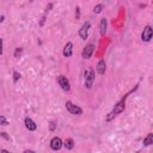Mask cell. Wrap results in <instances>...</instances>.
<instances>
[{"instance_id": "obj_1", "label": "cell", "mask_w": 153, "mask_h": 153, "mask_svg": "<svg viewBox=\"0 0 153 153\" xmlns=\"http://www.w3.org/2000/svg\"><path fill=\"white\" fill-rule=\"evenodd\" d=\"M128 94L129 93H127V94H124V97L120 100V102H117L116 104H115V106H114V109L108 114V116H106V121H111L114 117H116L118 114H121L122 111H124V108H126V99H127V97H128Z\"/></svg>"}, {"instance_id": "obj_2", "label": "cell", "mask_w": 153, "mask_h": 153, "mask_svg": "<svg viewBox=\"0 0 153 153\" xmlns=\"http://www.w3.org/2000/svg\"><path fill=\"white\" fill-rule=\"evenodd\" d=\"M65 105H66V109H67L72 115H81V114H82V109H81L79 105H76V104H74L73 102H71V100H67Z\"/></svg>"}, {"instance_id": "obj_3", "label": "cell", "mask_w": 153, "mask_h": 153, "mask_svg": "<svg viewBox=\"0 0 153 153\" xmlns=\"http://www.w3.org/2000/svg\"><path fill=\"white\" fill-rule=\"evenodd\" d=\"M94 81V71L90 69L85 72V87L86 88H91L92 84Z\"/></svg>"}, {"instance_id": "obj_4", "label": "cell", "mask_w": 153, "mask_h": 153, "mask_svg": "<svg viewBox=\"0 0 153 153\" xmlns=\"http://www.w3.org/2000/svg\"><path fill=\"white\" fill-rule=\"evenodd\" d=\"M57 82H59V85L61 86V88L63 91H69L71 90V84H69V80L67 79V76L59 75L57 76Z\"/></svg>"}, {"instance_id": "obj_5", "label": "cell", "mask_w": 153, "mask_h": 153, "mask_svg": "<svg viewBox=\"0 0 153 153\" xmlns=\"http://www.w3.org/2000/svg\"><path fill=\"white\" fill-rule=\"evenodd\" d=\"M152 36H153V30H152V27H151L149 25L145 26V29H143V31H142V33H141V39H142L143 42H149V41L152 39Z\"/></svg>"}, {"instance_id": "obj_6", "label": "cell", "mask_w": 153, "mask_h": 153, "mask_svg": "<svg viewBox=\"0 0 153 153\" xmlns=\"http://www.w3.org/2000/svg\"><path fill=\"white\" fill-rule=\"evenodd\" d=\"M90 27H91V23H90V22H85V23L82 24V26H81L80 30H79V36L81 37V39H86V38H87Z\"/></svg>"}, {"instance_id": "obj_7", "label": "cell", "mask_w": 153, "mask_h": 153, "mask_svg": "<svg viewBox=\"0 0 153 153\" xmlns=\"http://www.w3.org/2000/svg\"><path fill=\"white\" fill-rule=\"evenodd\" d=\"M62 146H63V142H62V140H61L60 137L55 136V137H53V139L50 140V147H51V149L59 151V149H61Z\"/></svg>"}, {"instance_id": "obj_8", "label": "cell", "mask_w": 153, "mask_h": 153, "mask_svg": "<svg viewBox=\"0 0 153 153\" xmlns=\"http://www.w3.org/2000/svg\"><path fill=\"white\" fill-rule=\"evenodd\" d=\"M93 51H94V45H93L92 43L87 44V45L84 48V50H82V57H84V59H90V57L92 56Z\"/></svg>"}, {"instance_id": "obj_9", "label": "cell", "mask_w": 153, "mask_h": 153, "mask_svg": "<svg viewBox=\"0 0 153 153\" xmlns=\"http://www.w3.org/2000/svg\"><path fill=\"white\" fill-rule=\"evenodd\" d=\"M72 54H73V44H72V42H67L63 48V56L69 57V56H72Z\"/></svg>"}, {"instance_id": "obj_10", "label": "cell", "mask_w": 153, "mask_h": 153, "mask_svg": "<svg viewBox=\"0 0 153 153\" xmlns=\"http://www.w3.org/2000/svg\"><path fill=\"white\" fill-rule=\"evenodd\" d=\"M96 68H97V72H98L100 75H103V74L105 73V69H106V63H105V61H104V60H99Z\"/></svg>"}, {"instance_id": "obj_11", "label": "cell", "mask_w": 153, "mask_h": 153, "mask_svg": "<svg viewBox=\"0 0 153 153\" xmlns=\"http://www.w3.org/2000/svg\"><path fill=\"white\" fill-rule=\"evenodd\" d=\"M25 127H26V129H29V130H31V131L37 129L36 123H35L30 117H26V118H25Z\"/></svg>"}, {"instance_id": "obj_12", "label": "cell", "mask_w": 153, "mask_h": 153, "mask_svg": "<svg viewBox=\"0 0 153 153\" xmlns=\"http://www.w3.org/2000/svg\"><path fill=\"white\" fill-rule=\"evenodd\" d=\"M106 27H108V22H106L105 18H102V19H100V23H99V30H100V35H102V36L105 35Z\"/></svg>"}, {"instance_id": "obj_13", "label": "cell", "mask_w": 153, "mask_h": 153, "mask_svg": "<svg viewBox=\"0 0 153 153\" xmlns=\"http://www.w3.org/2000/svg\"><path fill=\"white\" fill-rule=\"evenodd\" d=\"M63 146H65L67 149H72V148L74 147V140H73V139H71V137L66 139V140H65V142H63Z\"/></svg>"}, {"instance_id": "obj_14", "label": "cell", "mask_w": 153, "mask_h": 153, "mask_svg": "<svg viewBox=\"0 0 153 153\" xmlns=\"http://www.w3.org/2000/svg\"><path fill=\"white\" fill-rule=\"evenodd\" d=\"M153 143V134L149 133L145 139H143V146H149Z\"/></svg>"}, {"instance_id": "obj_15", "label": "cell", "mask_w": 153, "mask_h": 153, "mask_svg": "<svg viewBox=\"0 0 153 153\" xmlns=\"http://www.w3.org/2000/svg\"><path fill=\"white\" fill-rule=\"evenodd\" d=\"M102 11H103V5H102V4L96 5L94 8H93V12H94V13H100Z\"/></svg>"}, {"instance_id": "obj_16", "label": "cell", "mask_w": 153, "mask_h": 153, "mask_svg": "<svg viewBox=\"0 0 153 153\" xmlns=\"http://www.w3.org/2000/svg\"><path fill=\"white\" fill-rule=\"evenodd\" d=\"M7 124H8V121L6 120V117L0 115V126H7Z\"/></svg>"}, {"instance_id": "obj_17", "label": "cell", "mask_w": 153, "mask_h": 153, "mask_svg": "<svg viewBox=\"0 0 153 153\" xmlns=\"http://www.w3.org/2000/svg\"><path fill=\"white\" fill-rule=\"evenodd\" d=\"M19 79H20V74L18 72H13V81L17 82Z\"/></svg>"}, {"instance_id": "obj_18", "label": "cell", "mask_w": 153, "mask_h": 153, "mask_svg": "<svg viewBox=\"0 0 153 153\" xmlns=\"http://www.w3.org/2000/svg\"><path fill=\"white\" fill-rule=\"evenodd\" d=\"M22 51H23V49H22V48H17V49H16V51H14V57H19V55L22 54Z\"/></svg>"}, {"instance_id": "obj_19", "label": "cell", "mask_w": 153, "mask_h": 153, "mask_svg": "<svg viewBox=\"0 0 153 153\" xmlns=\"http://www.w3.org/2000/svg\"><path fill=\"white\" fill-rule=\"evenodd\" d=\"M79 17H80V8L75 7V19H79Z\"/></svg>"}, {"instance_id": "obj_20", "label": "cell", "mask_w": 153, "mask_h": 153, "mask_svg": "<svg viewBox=\"0 0 153 153\" xmlns=\"http://www.w3.org/2000/svg\"><path fill=\"white\" fill-rule=\"evenodd\" d=\"M2 54V38H0V55Z\"/></svg>"}, {"instance_id": "obj_21", "label": "cell", "mask_w": 153, "mask_h": 153, "mask_svg": "<svg viewBox=\"0 0 153 153\" xmlns=\"http://www.w3.org/2000/svg\"><path fill=\"white\" fill-rule=\"evenodd\" d=\"M0 135H1V136H4V137H6V139H10V137L6 135V133H0Z\"/></svg>"}, {"instance_id": "obj_22", "label": "cell", "mask_w": 153, "mask_h": 153, "mask_svg": "<svg viewBox=\"0 0 153 153\" xmlns=\"http://www.w3.org/2000/svg\"><path fill=\"white\" fill-rule=\"evenodd\" d=\"M23 153H35L33 151H31V149H26V151H24Z\"/></svg>"}, {"instance_id": "obj_23", "label": "cell", "mask_w": 153, "mask_h": 153, "mask_svg": "<svg viewBox=\"0 0 153 153\" xmlns=\"http://www.w3.org/2000/svg\"><path fill=\"white\" fill-rule=\"evenodd\" d=\"M54 128H55V123H54V122H51V124H50V129L53 130Z\"/></svg>"}, {"instance_id": "obj_24", "label": "cell", "mask_w": 153, "mask_h": 153, "mask_svg": "<svg viewBox=\"0 0 153 153\" xmlns=\"http://www.w3.org/2000/svg\"><path fill=\"white\" fill-rule=\"evenodd\" d=\"M1 153H12V152H8V151H6V149H2Z\"/></svg>"}, {"instance_id": "obj_25", "label": "cell", "mask_w": 153, "mask_h": 153, "mask_svg": "<svg viewBox=\"0 0 153 153\" xmlns=\"http://www.w3.org/2000/svg\"><path fill=\"white\" fill-rule=\"evenodd\" d=\"M44 19H45V17H43V18H42V20H41V25H43V23H44Z\"/></svg>"}, {"instance_id": "obj_26", "label": "cell", "mask_w": 153, "mask_h": 153, "mask_svg": "<svg viewBox=\"0 0 153 153\" xmlns=\"http://www.w3.org/2000/svg\"><path fill=\"white\" fill-rule=\"evenodd\" d=\"M2 20H4V16H1V17H0V22H2Z\"/></svg>"}]
</instances>
